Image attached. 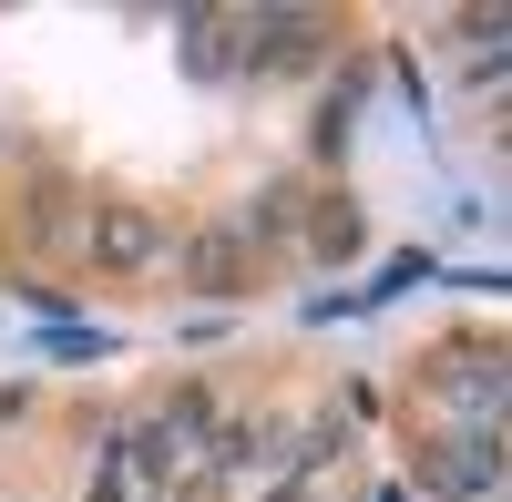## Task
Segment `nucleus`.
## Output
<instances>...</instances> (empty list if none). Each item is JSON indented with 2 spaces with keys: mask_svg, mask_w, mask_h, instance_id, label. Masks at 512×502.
Instances as JSON below:
<instances>
[{
  "mask_svg": "<svg viewBox=\"0 0 512 502\" xmlns=\"http://www.w3.org/2000/svg\"><path fill=\"white\" fill-rule=\"evenodd\" d=\"M185 277H195V287H236V277H246V236H236V226H205V236L185 246Z\"/></svg>",
  "mask_w": 512,
  "mask_h": 502,
  "instance_id": "obj_4",
  "label": "nucleus"
},
{
  "mask_svg": "<svg viewBox=\"0 0 512 502\" xmlns=\"http://www.w3.org/2000/svg\"><path fill=\"white\" fill-rule=\"evenodd\" d=\"M154 216H144V205H103V216H93V257L103 267H154Z\"/></svg>",
  "mask_w": 512,
  "mask_h": 502,
  "instance_id": "obj_3",
  "label": "nucleus"
},
{
  "mask_svg": "<svg viewBox=\"0 0 512 502\" xmlns=\"http://www.w3.org/2000/svg\"><path fill=\"white\" fill-rule=\"evenodd\" d=\"M226 31H236V11H195V21H185V62H195V72H236V41H226Z\"/></svg>",
  "mask_w": 512,
  "mask_h": 502,
  "instance_id": "obj_5",
  "label": "nucleus"
},
{
  "mask_svg": "<svg viewBox=\"0 0 512 502\" xmlns=\"http://www.w3.org/2000/svg\"><path fill=\"white\" fill-rule=\"evenodd\" d=\"M308 246H318V257H349V246H359V205H338V195H328V216L308 226Z\"/></svg>",
  "mask_w": 512,
  "mask_h": 502,
  "instance_id": "obj_6",
  "label": "nucleus"
},
{
  "mask_svg": "<svg viewBox=\"0 0 512 502\" xmlns=\"http://www.w3.org/2000/svg\"><path fill=\"white\" fill-rule=\"evenodd\" d=\"M420 380H431V410H441V421L502 431V349H492V339H472V349H431V359H420Z\"/></svg>",
  "mask_w": 512,
  "mask_h": 502,
  "instance_id": "obj_1",
  "label": "nucleus"
},
{
  "mask_svg": "<svg viewBox=\"0 0 512 502\" xmlns=\"http://www.w3.org/2000/svg\"><path fill=\"white\" fill-rule=\"evenodd\" d=\"M420 492L431 502H502V431H441L420 451Z\"/></svg>",
  "mask_w": 512,
  "mask_h": 502,
  "instance_id": "obj_2",
  "label": "nucleus"
}]
</instances>
